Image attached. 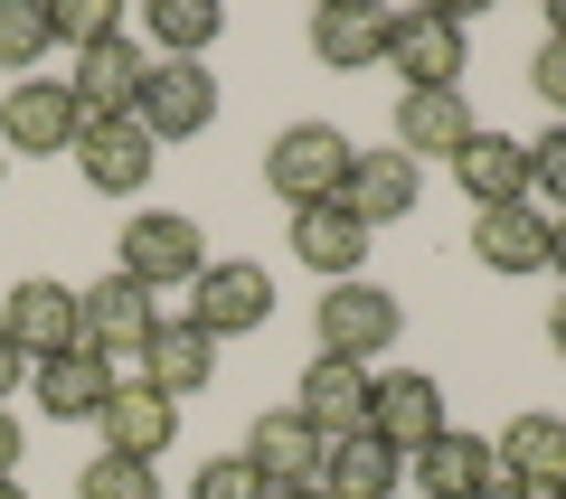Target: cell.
I'll use <instances>...</instances> for the list:
<instances>
[{
	"label": "cell",
	"mask_w": 566,
	"mask_h": 499,
	"mask_svg": "<svg viewBox=\"0 0 566 499\" xmlns=\"http://www.w3.org/2000/svg\"><path fill=\"white\" fill-rule=\"evenodd\" d=\"M557 499H566V490H557Z\"/></svg>",
	"instance_id": "cell-42"
},
{
	"label": "cell",
	"mask_w": 566,
	"mask_h": 499,
	"mask_svg": "<svg viewBox=\"0 0 566 499\" xmlns=\"http://www.w3.org/2000/svg\"><path fill=\"white\" fill-rule=\"evenodd\" d=\"M76 320H85V349H104V368L114 378H142V340H151V293H142L133 274H104L76 293Z\"/></svg>",
	"instance_id": "cell-4"
},
{
	"label": "cell",
	"mask_w": 566,
	"mask_h": 499,
	"mask_svg": "<svg viewBox=\"0 0 566 499\" xmlns=\"http://www.w3.org/2000/svg\"><path fill=\"white\" fill-rule=\"evenodd\" d=\"M274 499H331V490H322V480H293V490H274Z\"/></svg>",
	"instance_id": "cell-39"
},
{
	"label": "cell",
	"mask_w": 566,
	"mask_h": 499,
	"mask_svg": "<svg viewBox=\"0 0 566 499\" xmlns=\"http://www.w3.org/2000/svg\"><path fill=\"white\" fill-rule=\"evenodd\" d=\"M491 453H501V480H520V490H538V499L566 490V424L557 415H520Z\"/></svg>",
	"instance_id": "cell-22"
},
{
	"label": "cell",
	"mask_w": 566,
	"mask_h": 499,
	"mask_svg": "<svg viewBox=\"0 0 566 499\" xmlns=\"http://www.w3.org/2000/svg\"><path fill=\"white\" fill-rule=\"evenodd\" d=\"M453 180H463L472 208H520V199H528V141H510V132H472L463 151H453Z\"/></svg>",
	"instance_id": "cell-21"
},
{
	"label": "cell",
	"mask_w": 566,
	"mask_h": 499,
	"mask_svg": "<svg viewBox=\"0 0 566 499\" xmlns=\"http://www.w3.org/2000/svg\"><path fill=\"white\" fill-rule=\"evenodd\" d=\"M151 160H161V141L142 132L133 114L85 123V132H76V170L104 189V199H142V189H151Z\"/></svg>",
	"instance_id": "cell-11"
},
{
	"label": "cell",
	"mask_w": 566,
	"mask_h": 499,
	"mask_svg": "<svg viewBox=\"0 0 566 499\" xmlns=\"http://www.w3.org/2000/svg\"><path fill=\"white\" fill-rule=\"evenodd\" d=\"M48 0H0V76H29L48 57Z\"/></svg>",
	"instance_id": "cell-27"
},
{
	"label": "cell",
	"mask_w": 566,
	"mask_h": 499,
	"mask_svg": "<svg viewBox=\"0 0 566 499\" xmlns=\"http://www.w3.org/2000/svg\"><path fill=\"white\" fill-rule=\"evenodd\" d=\"M312 330H322V359H349V368H378L387 349H397V330H406V301L387 293V283L349 274V283H331V293L312 301Z\"/></svg>",
	"instance_id": "cell-1"
},
{
	"label": "cell",
	"mask_w": 566,
	"mask_h": 499,
	"mask_svg": "<svg viewBox=\"0 0 566 499\" xmlns=\"http://www.w3.org/2000/svg\"><path fill=\"white\" fill-rule=\"evenodd\" d=\"M76 499H161V461H133V453H95L76 480Z\"/></svg>",
	"instance_id": "cell-28"
},
{
	"label": "cell",
	"mask_w": 566,
	"mask_h": 499,
	"mask_svg": "<svg viewBox=\"0 0 566 499\" xmlns=\"http://www.w3.org/2000/svg\"><path fill=\"white\" fill-rule=\"evenodd\" d=\"M29 386H39V405H48L57 424H76V415H95V405L114 396V368H104V349L76 340L66 359H39V368H29Z\"/></svg>",
	"instance_id": "cell-23"
},
{
	"label": "cell",
	"mask_w": 566,
	"mask_h": 499,
	"mask_svg": "<svg viewBox=\"0 0 566 499\" xmlns=\"http://www.w3.org/2000/svg\"><path fill=\"white\" fill-rule=\"evenodd\" d=\"M416 160H406V151H359V160H349V189H340V199L349 208H359V217L368 226H397L406 217V208H416Z\"/></svg>",
	"instance_id": "cell-26"
},
{
	"label": "cell",
	"mask_w": 566,
	"mask_h": 499,
	"mask_svg": "<svg viewBox=\"0 0 566 499\" xmlns=\"http://www.w3.org/2000/svg\"><path fill=\"white\" fill-rule=\"evenodd\" d=\"M528 189H538V199H547V208L566 217V123H557V132H538V141H528Z\"/></svg>",
	"instance_id": "cell-32"
},
{
	"label": "cell",
	"mask_w": 566,
	"mask_h": 499,
	"mask_svg": "<svg viewBox=\"0 0 566 499\" xmlns=\"http://www.w3.org/2000/svg\"><path fill=\"white\" fill-rule=\"evenodd\" d=\"M189 320H199L208 340H245V330H264V320H274V274H264L255 255L208 264V274L189 283Z\"/></svg>",
	"instance_id": "cell-6"
},
{
	"label": "cell",
	"mask_w": 566,
	"mask_h": 499,
	"mask_svg": "<svg viewBox=\"0 0 566 499\" xmlns=\"http://www.w3.org/2000/svg\"><path fill=\"white\" fill-rule=\"evenodd\" d=\"M0 160H10V151H0Z\"/></svg>",
	"instance_id": "cell-41"
},
{
	"label": "cell",
	"mask_w": 566,
	"mask_h": 499,
	"mask_svg": "<svg viewBox=\"0 0 566 499\" xmlns=\"http://www.w3.org/2000/svg\"><path fill=\"white\" fill-rule=\"evenodd\" d=\"M142 76H151V47H133V39H104V47H85L76 57V114L85 123H114V114H133L142 104Z\"/></svg>",
	"instance_id": "cell-17"
},
{
	"label": "cell",
	"mask_w": 566,
	"mask_h": 499,
	"mask_svg": "<svg viewBox=\"0 0 566 499\" xmlns=\"http://www.w3.org/2000/svg\"><path fill=\"white\" fill-rule=\"evenodd\" d=\"M472 132H482V123H472L463 85H424V95H397V151H406V160H453Z\"/></svg>",
	"instance_id": "cell-18"
},
{
	"label": "cell",
	"mask_w": 566,
	"mask_h": 499,
	"mask_svg": "<svg viewBox=\"0 0 566 499\" xmlns=\"http://www.w3.org/2000/svg\"><path fill=\"white\" fill-rule=\"evenodd\" d=\"M218 378V340H208L189 311H170V320H151V340H142V386H161L170 405L180 396H199V386Z\"/></svg>",
	"instance_id": "cell-13"
},
{
	"label": "cell",
	"mask_w": 566,
	"mask_h": 499,
	"mask_svg": "<svg viewBox=\"0 0 566 499\" xmlns=\"http://www.w3.org/2000/svg\"><path fill=\"white\" fill-rule=\"evenodd\" d=\"M48 39H57V47H76V57H85V47L123 39V10H114V0H48Z\"/></svg>",
	"instance_id": "cell-30"
},
{
	"label": "cell",
	"mask_w": 566,
	"mask_h": 499,
	"mask_svg": "<svg viewBox=\"0 0 566 499\" xmlns=\"http://www.w3.org/2000/svg\"><path fill=\"white\" fill-rule=\"evenodd\" d=\"M85 114H76V85L66 76H20L0 95V151H76Z\"/></svg>",
	"instance_id": "cell-8"
},
{
	"label": "cell",
	"mask_w": 566,
	"mask_h": 499,
	"mask_svg": "<svg viewBox=\"0 0 566 499\" xmlns=\"http://www.w3.org/2000/svg\"><path fill=\"white\" fill-rule=\"evenodd\" d=\"M472 499H538V490H520V480H491V490H472Z\"/></svg>",
	"instance_id": "cell-38"
},
{
	"label": "cell",
	"mask_w": 566,
	"mask_h": 499,
	"mask_svg": "<svg viewBox=\"0 0 566 499\" xmlns=\"http://www.w3.org/2000/svg\"><path fill=\"white\" fill-rule=\"evenodd\" d=\"M312 415V434L322 443H349V434H368V368H349V359H312L303 368V396H293Z\"/></svg>",
	"instance_id": "cell-19"
},
{
	"label": "cell",
	"mask_w": 566,
	"mask_h": 499,
	"mask_svg": "<svg viewBox=\"0 0 566 499\" xmlns=\"http://www.w3.org/2000/svg\"><path fill=\"white\" fill-rule=\"evenodd\" d=\"M312 57L340 66V76L378 66L387 57V10L378 0H322V10H312Z\"/></svg>",
	"instance_id": "cell-20"
},
{
	"label": "cell",
	"mask_w": 566,
	"mask_h": 499,
	"mask_svg": "<svg viewBox=\"0 0 566 499\" xmlns=\"http://www.w3.org/2000/svg\"><path fill=\"white\" fill-rule=\"evenodd\" d=\"M245 461H255L274 490H293V480H322V461H331V443L312 434V415L303 405H274V415H255L245 424Z\"/></svg>",
	"instance_id": "cell-14"
},
{
	"label": "cell",
	"mask_w": 566,
	"mask_h": 499,
	"mask_svg": "<svg viewBox=\"0 0 566 499\" xmlns=\"http://www.w3.org/2000/svg\"><path fill=\"white\" fill-rule=\"evenodd\" d=\"M368 236L378 226L359 217L349 199H322V208H293V255L312 264V274H331V283H349L368 264Z\"/></svg>",
	"instance_id": "cell-16"
},
{
	"label": "cell",
	"mask_w": 566,
	"mask_h": 499,
	"mask_svg": "<svg viewBox=\"0 0 566 499\" xmlns=\"http://www.w3.org/2000/svg\"><path fill=\"white\" fill-rule=\"evenodd\" d=\"M322 490L331 499H397L406 490V453H397V443H378V434H349V443H331Z\"/></svg>",
	"instance_id": "cell-25"
},
{
	"label": "cell",
	"mask_w": 566,
	"mask_h": 499,
	"mask_svg": "<svg viewBox=\"0 0 566 499\" xmlns=\"http://www.w3.org/2000/svg\"><path fill=\"white\" fill-rule=\"evenodd\" d=\"M463 20L453 10H387V66L406 76V95H424V85H463Z\"/></svg>",
	"instance_id": "cell-5"
},
{
	"label": "cell",
	"mask_w": 566,
	"mask_h": 499,
	"mask_svg": "<svg viewBox=\"0 0 566 499\" xmlns=\"http://www.w3.org/2000/svg\"><path fill=\"white\" fill-rule=\"evenodd\" d=\"M95 434H104V453L161 461V453H170V434H180V405H170L161 386H142V378H114V396L95 405Z\"/></svg>",
	"instance_id": "cell-12"
},
{
	"label": "cell",
	"mask_w": 566,
	"mask_h": 499,
	"mask_svg": "<svg viewBox=\"0 0 566 499\" xmlns=\"http://www.w3.org/2000/svg\"><path fill=\"white\" fill-rule=\"evenodd\" d=\"M528 85H538V95H547V104L566 114V39H547V47H538V66H528Z\"/></svg>",
	"instance_id": "cell-33"
},
{
	"label": "cell",
	"mask_w": 566,
	"mask_h": 499,
	"mask_svg": "<svg viewBox=\"0 0 566 499\" xmlns=\"http://www.w3.org/2000/svg\"><path fill=\"white\" fill-rule=\"evenodd\" d=\"M349 132L340 123H283L274 132V151H264V189H274L283 208H322V199H340L349 189Z\"/></svg>",
	"instance_id": "cell-2"
},
{
	"label": "cell",
	"mask_w": 566,
	"mask_h": 499,
	"mask_svg": "<svg viewBox=\"0 0 566 499\" xmlns=\"http://www.w3.org/2000/svg\"><path fill=\"white\" fill-rule=\"evenodd\" d=\"M10 386H29V359H20V340L0 330V405H10Z\"/></svg>",
	"instance_id": "cell-35"
},
{
	"label": "cell",
	"mask_w": 566,
	"mask_h": 499,
	"mask_svg": "<svg viewBox=\"0 0 566 499\" xmlns=\"http://www.w3.org/2000/svg\"><path fill=\"white\" fill-rule=\"evenodd\" d=\"M547 349H557V359H566V301H557V311H547Z\"/></svg>",
	"instance_id": "cell-37"
},
{
	"label": "cell",
	"mask_w": 566,
	"mask_h": 499,
	"mask_svg": "<svg viewBox=\"0 0 566 499\" xmlns=\"http://www.w3.org/2000/svg\"><path fill=\"white\" fill-rule=\"evenodd\" d=\"M472 264H491V274H547V217H528V199L482 208L472 217Z\"/></svg>",
	"instance_id": "cell-24"
},
{
	"label": "cell",
	"mask_w": 566,
	"mask_h": 499,
	"mask_svg": "<svg viewBox=\"0 0 566 499\" xmlns=\"http://www.w3.org/2000/svg\"><path fill=\"white\" fill-rule=\"evenodd\" d=\"M114 274H133L142 293H170V283H199V274H208L199 217H180V208H142V217L123 226V255H114Z\"/></svg>",
	"instance_id": "cell-3"
},
{
	"label": "cell",
	"mask_w": 566,
	"mask_h": 499,
	"mask_svg": "<svg viewBox=\"0 0 566 499\" xmlns=\"http://www.w3.org/2000/svg\"><path fill=\"white\" fill-rule=\"evenodd\" d=\"M368 434L397 443V453H424V443L444 434V386L424 378V368H387V378H368Z\"/></svg>",
	"instance_id": "cell-10"
},
{
	"label": "cell",
	"mask_w": 566,
	"mask_h": 499,
	"mask_svg": "<svg viewBox=\"0 0 566 499\" xmlns=\"http://www.w3.org/2000/svg\"><path fill=\"white\" fill-rule=\"evenodd\" d=\"M133 123H142L151 141H199L208 123H218V76H208L199 57H161L151 76H142Z\"/></svg>",
	"instance_id": "cell-7"
},
{
	"label": "cell",
	"mask_w": 566,
	"mask_h": 499,
	"mask_svg": "<svg viewBox=\"0 0 566 499\" xmlns=\"http://www.w3.org/2000/svg\"><path fill=\"white\" fill-rule=\"evenodd\" d=\"M0 330L20 340L29 368H39V359H66V349L85 340L76 293H66V283H48V274H29V283H10V293H0Z\"/></svg>",
	"instance_id": "cell-9"
},
{
	"label": "cell",
	"mask_w": 566,
	"mask_h": 499,
	"mask_svg": "<svg viewBox=\"0 0 566 499\" xmlns=\"http://www.w3.org/2000/svg\"><path fill=\"white\" fill-rule=\"evenodd\" d=\"M20 453H29V443H20V415L0 405V480H20Z\"/></svg>",
	"instance_id": "cell-34"
},
{
	"label": "cell",
	"mask_w": 566,
	"mask_h": 499,
	"mask_svg": "<svg viewBox=\"0 0 566 499\" xmlns=\"http://www.w3.org/2000/svg\"><path fill=\"white\" fill-rule=\"evenodd\" d=\"M547 274L566 283V217H547Z\"/></svg>",
	"instance_id": "cell-36"
},
{
	"label": "cell",
	"mask_w": 566,
	"mask_h": 499,
	"mask_svg": "<svg viewBox=\"0 0 566 499\" xmlns=\"http://www.w3.org/2000/svg\"><path fill=\"white\" fill-rule=\"evenodd\" d=\"M189 499H274V480H264L245 453H218L199 480H189Z\"/></svg>",
	"instance_id": "cell-31"
},
{
	"label": "cell",
	"mask_w": 566,
	"mask_h": 499,
	"mask_svg": "<svg viewBox=\"0 0 566 499\" xmlns=\"http://www.w3.org/2000/svg\"><path fill=\"white\" fill-rule=\"evenodd\" d=\"M0 499H29V490H20V480H0Z\"/></svg>",
	"instance_id": "cell-40"
},
{
	"label": "cell",
	"mask_w": 566,
	"mask_h": 499,
	"mask_svg": "<svg viewBox=\"0 0 566 499\" xmlns=\"http://www.w3.org/2000/svg\"><path fill=\"white\" fill-rule=\"evenodd\" d=\"M218 0H151V39L170 47V57H199L208 39H218Z\"/></svg>",
	"instance_id": "cell-29"
},
{
	"label": "cell",
	"mask_w": 566,
	"mask_h": 499,
	"mask_svg": "<svg viewBox=\"0 0 566 499\" xmlns=\"http://www.w3.org/2000/svg\"><path fill=\"white\" fill-rule=\"evenodd\" d=\"M406 480H416L424 499H472V490L501 480V453H491L482 434H463V424H444L424 453H406Z\"/></svg>",
	"instance_id": "cell-15"
}]
</instances>
